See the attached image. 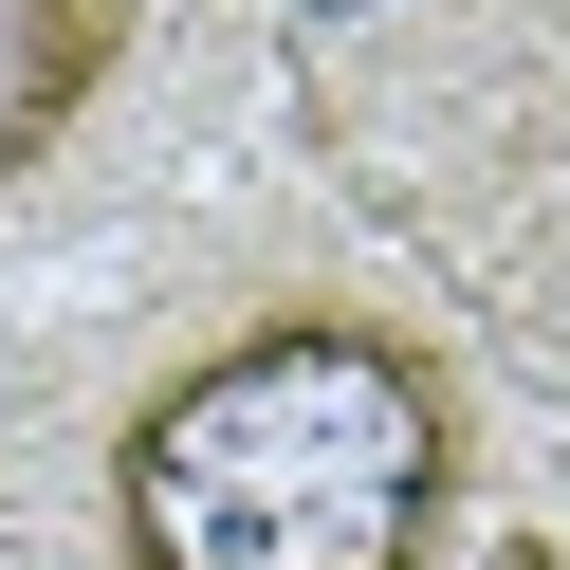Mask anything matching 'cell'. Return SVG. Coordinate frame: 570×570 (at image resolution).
Returning a JSON list of instances; mask_svg holds the SVG:
<instances>
[{"label":"cell","instance_id":"obj_1","mask_svg":"<svg viewBox=\"0 0 570 570\" xmlns=\"http://www.w3.org/2000/svg\"><path fill=\"white\" fill-rule=\"evenodd\" d=\"M479 386L405 313H239L111 423V570H442Z\"/></svg>","mask_w":570,"mask_h":570},{"label":"cell","instance_id":"obj_2","mask_svg":"<svg viewBox=\"0 0 570 570\" xmlns=\"http://www.w3.org/2000/svg\"><path fill=\"white\" fill-rule=\"evenodd\" d=\"M129 38H148V0H0V185H38L92 129V92L129 75Z\"/></svg>","mask_w":570,"mask_h":570},{"label":"cell","instance_id":"obj_3","mask_svg":"<svg viewBox=\"0 0 570 570\" xmlns=\"http://www.w3.org/2000/svg\"><path fill=\"white\" fill-rule=\"evenodd\" d=\"M313 19H368V0H313Z\"/></svg>","mask_w":570,"mask_h":570}]
</instances>
